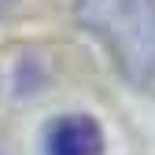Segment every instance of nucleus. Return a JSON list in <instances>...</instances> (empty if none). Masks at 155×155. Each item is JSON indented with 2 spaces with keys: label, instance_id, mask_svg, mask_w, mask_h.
Returning <instances> with one entry per match:
<instances>
[{
  "label": "nucleus",
  "instance_id": "f257e3e1",
  "mask_svg": "<svg viewBox=\"0 0 155 155\" xmlns=\"http://www.w3.org/2000/svg\"><path fill=\"white\" fill-rule=\"evenodd\" d=\"M74 18L111 52L126 81L155 89V0H78Z\"/></svg>",
  "mask_w": 155,
  "mask_h": 155
},
{
  "label": "nucleus",
  "instance_id": "f03ea898",
  "mask_svg": "<svg viewBox=\"0 0 155 155\" xmlns=\"http://www.w3.org/2000/svg\"><path fill=\"white\" fill-rule=\"evenodd\" d=\"M104 133L89 114H63L45 133V155H100Z\"/></svg>",
  "mask_w": 155,
  "mask_h": 155
},
{
  "label": "nucleus",
  "instance_id": "7ed1b4c3",
  "mask_svg": "<svg viewBox=\"0 0 155 155\" xmlns=\"http://www.w3.org/2000/svg\"><path fill=\"white\" fill-rule=\"evenodd\" d=\"M11 4H15V0H0V15H4V11H8Z\"/></svg>",
  "mask_w": 155,
  "mask_h": 155
}]
</instances>
